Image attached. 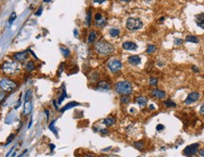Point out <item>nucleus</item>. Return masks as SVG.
Here are the masks:
<instances>
[{
    "label": "nucleus",
    "instance_id": "25",
    "mask_svg": "<svg viewBox=\"0 0 204 157\" xmlns=\"http://www.w3.org/2000/svg\"><path fill=\"white\" fill-rule=\"evenodd\" d=\"M133 146H134V148L137 149L138 151H143L145 148V143L144 141H135V142L133 143Z\"/></svg>",
    "mask_w": 204,
    "mask_h": 157
},
{
    "label": "nucleus",
    "instance_id": "6",
    "mask_svg": "<svg viewBox=\"0 0 204 157\" xmlns=\"http://www.w3.org/2000/svg\"><path fill=\"white\" fill-rule=\"evenodd\" d=\"M122 62L118 59H112L108 62L107 67L112 73H118L120 70L122 69Z\"/></svg>",
    "mask_w": 204,
    "mask_h": 157
},
{
    "label": "nucleus",
    "instance_id": "8",
    "mask_svg": "<svg viewBox=\"0 0 204 157\" xmlns=\"http://www.w3.org/2000/svg\"><path fill=\"white\" fill-rule=\"evenodd\" d=\"M199 147V143H194V144L187 146L183 150V154L187 157H192V156L196 155V153L198 152Z\"/></svg>",
    "mask_w": 204,
    "mask_h": 157
},
{
    "label": "nucleus",
    "instance_id": "2",
    "mask_svg": "<svg viewBox=\"0 0 204 157\" xmlns=\"http://www.w3.org/2000/svg\"><path fill=\"white\" fill-rule=\"evenodd\" d=\"M95 50L100 56H108L114 51V46L105 40H100L95 44Z\"/></svg>",
    "mask_w": 204,
    "mask_h": 157
},
{
    "label": "nucleus",
    "instance_id": "5",
    "mask_svg": "<svg viewBox=\"0 0 204 157\" xmlns=\"http://www.w3.org/2000/svg\"><path fill=\"white\" fill-rule=\"evenodd\" d=\"M144 24L141 19L135 17H130L126 21V28L130 31H137L143 28Z\"/></svg>",
    "mask_w": 204,
    "mask_h": 157
},
{
    "label": "nucleus",
    "instance_id": "18",
    "mask_svg": "<svg viewBox=\"0 0 204 157\" xmlns=\"http://www.w3.org/2000/svg\"><path fill=\"white\" fill-rule=\"evenodd\" d=\"M80 105H81V104H80V103H77V102H76V101H71V102H68L65 106L62 107V108L60 110V112H61V113H64V112L67 111V110H69V109H72V108H74V107L80 106Z\"/></svg>",
    "mask_w": 204,
    "mask_h": 157
},
{
    "label": "nucleus",
    "instance_id": "31",
    "mask_svg": "<svg viewBox=\"0 0 204 157\" xmlns=\"http://www.w3.org/2000/svg\"><path fill=\"white\" fill-rule=\"evenodd\" d=\"M163 104H164V106L166 107H167V108H170V107H177V104L175 103V102H173L172 100H166L163 102Z\"/></svg>",
    "mask_w": 204,
    "mask_h": 157
},
{
    "label": "nucleus",
    "instance_id": "7",
    "mask_svg": "<svg viewBox=\"0 0 204 157\" xmlns=\"http://www.w3.org/2000/svg\"><path fill=\"white\" fill-rule=\"evenodd\" d=\"M12 58L15 62H19V64H22V62H28V60L29 58V53H28V51L17 52V53H14L12 55Z\"/></svg>",
    "mask_w": 204,
    "mask_h": 157
},
{
    "label": "nucleus",
    "instance_id": "44",
    "mask_svg": "<svg viewBox=\"0 0 204 157\" xmlns=\"http://www.w3.org/2000/svg\"><path fill=\"white\" fill-rule=\"evenodd\" d=\"M199 112H200V114L202 115H204V103L201 105V107H200V110H199Z\"/></svg>",
    "mask_w": 204,
    "mask_h": 157
},
{
    "label": "nucleus",
    "instance_id": "28",
    "mask_svg": "<svg viewBox=\"0 0 204 157\" xmlns=\"http://www.w3.org/2000/svg\"><path fill=\"white\" fill-rule=\"evenodd\" d=\"M156 49H157L156 48V45H148L147 48H146V52L147 54H152V53H154L156 51Z\"/></svg>",
    "mask_w": 204,
    "mask_h": 157
},
{
    "label": "nucleus",
    "instance_id": "54",
    "mask_svg": "<svg viewBox=\"0 0 204 157\" xmlns=\"http://www.w3.org/2000/svg\"><path fill=\"white\" fill-rule=\"evenodd\" d=\"M75 36H77V31L75 29Z\"/></svg>",
    "mask_w": 204,
    "mask_h": 157
},
{
    "label": "nucleus",
    "instance_id": "12",
    "mask_svg": "<svg viewBox=\"0 0 204 157\" xmlns=\"http://www.w3.org/2000/svg\"><path fill=\"white\" fill-rule=\"evenodd\" d=\"M195 22L197 24L198 27H199L200 28L204 29V13H199L195 16Z\"/></svg>",
    "mask_w": 204,
    "mask_h": 157
},
{
    "label": "nucleus",
    "instance_id": "30",
    "mask_svg": "<svg viewBox=\"0 0 204 157\" xmlns=\"http://www.w3.org/2000/svg\"><path fill=\"white\" fill-rule=\"evenodd\" d=\"M130 96H127V95L121 96V98H120V102L123 103V104H127V103H129V102H130Z\"/></svg>",
    "mask_w": 204,
    "mask_h": 157
},
{
    "label": "nucleus",
    "instance_id": "27",
    "mask_svg": "<svg viewBox=\"0 0 204 157\" xmlns=\"http://www.w3.org/2000/svg\"><path fill=\"white\" fill-rule=\"evenodd\" d=\"M61 51L62 55H64L65 58H68L70 56V54H71V52H70L69 48H64V46H61Z\"/></svg>",
    "mask_w": 204,
    "mask_h": 157
},
{
    "label": "nucleus",
    "instance_id": "9",
    "mask_svg": "<svg viewBox=\"0 0 204 157\" xmlns=\"http://www.w3.org/2000/svg\"><path fill=\"white\" fill-rule=\"evenodd\" d=\"M107 24V19L103 14L100 12H97L95 14V25L97 28H103Z\"/></svg>",
    "mask_w": 204,
    "mask_h": 157
},
{
    "label": "nucleus",
    "instance_id": "4",
    "mask_svg": "<svg viewBox=\"0 0 204 157\" xmlns=\"http://www.w3.org/2000/svg\"><path fill=\"white\" fill-rule=\"evenodd\" d=\"M18 88V83L14 80L4 77L0 80V90L4 93H10Z\"/></svg>",
    "mask_w": 204,
    "mask_h": 157
},
{
    "label": "nucleus",
    "instance_id": "32",
    "mask_svg": "<svg viewBox=\"0 0 204 157\" xmlns=\"http://www.w3.org/2000/svg\"><path fill=\"white\" fill-rule=\"evenodd\" d=\"M157 83H158V78L155 77H151L150 78V86H156Z\"/></svg>",
    "mask_w": 204,
    "mask_h": 157
},
{
    "label": "nucleus",
    "instance_id": "40",
    "mask_svg": "<svg viewBox=\"0 0 204 157\" xmlns=\"http://www.w3.org/2000/svg\"><path fill=\"white\" fill-rule=\"evenodd\" d=\"M192 69L194 70V72H195V73H199V69L197 66H196V65H193V66H192Z\"/></svg>",
    "mask_w": 204,
    "mask_h": 157
},
{
    "label": "nucleus",
    "instance_id": "19",
    "mask_svg": "<svg viewBox=\"0 0 204 157\" xmlns=\"http://www.w3.org/2000/svg\"><path fill=\"white\" fill-rule=\"evenodd\" d=\"M135 101L139 104V106L145 107L147 103V99L144 96H139V97L135 98Z\"/></svg>",
    "mask_w": 204,
    "mask_h": 157
},
{
    "label": "nucleus",
    "instance_id": "26",
    "mask_svg": "<svg viewBox=\"0 0 204 157\" xmlns=\"http://www.w3.org/2000/svg\"><path fill=\"white\" fill-rule=\"evenodd\" d=\"M55 122H56V120H52L51 123L49 124V130L54 133L55 135L58 136V131L56 129V127H55Z\"/></svg>",
    "mask_w": 204,
    "mask_h": 157
},
{
    "label": "nucleus",
    "instance_id": "43",
    "mask_svg": "<svg viewBox=\"0 0 204 157\" xmlns=\"http://www.w3.org/2000/svg\"><path fill=\"white\" fill-rule=\"evenodd\" d=\"M106 0H94V2L97 3V4H102L103 2H105Z\"/></svg>",
    "mask_w": 204,
    "mask_h": 157
},
{
    "label": "nucleus",
    "instance_id": "3",
    "mask_svg": "<svg viewBox=\"0 0 204 157\" xmlns=\"http://www.w3.org/2000/svg\"><path fill=\"white\" fill-rule=\"evenodd\" d=\"M114 90L117 94L121 96H130L133 92V87L130 82L128 81H121L114 84Z\"/></svg>",
    "mask_w": 204,
    "mask_h": 157
},
{
    "label": "nucleus",
    "instance_id": "29",
    "mask_svg": "<svg viewBox=\"0 0 204 157\" xmlns=\"http://www.w3.org/2000/svg\"><path fill=\"white\" fill-rule=\"evenodd\" d=\"M91 21H92V12L91 11L89 10L87 12V15H86V19H85V22H86V25H87V27H90L91 25Z\"/></svg>",
    "mask_w": 204,
    "mask_h": 157
},
{
    "label": "nucleus",
    "instance_id": "35",
    "mask_svg": "<svg viewBox=\"0 0 204 157\" xmlns=\"http://www.w3.org/2000/svg\"><path fill=\"white\" fill-rule=\"evenodd\" d=\"M183 39H179V38H176L175 40H174V43H175V45H182L183 44Z\"/></svg>",
    "mask_w": 204,
    "mask_h": 157
},
{
    "label": "nucleus",
    "instance_id": "53",
    "mask_svg": "<svg viewBox=\"0 0 204 157\" xmlns=\"http://www.w3.org/2000/svg\"><path fill=\"white\" fill-rule=\"evenodd\" d=\"M50 1H51V0H44V3H48V2H50Z\"/></svg>",
    "mask_w": 204,
    "mask_h": 157
},
{
    "label": "nucleus",
    "instance_id": "20",
    "mask_svg": "<svg viewBox=\"0 0 204 157\" xmlns=\"http://www.w3.org/2000/svg\"><path fill=\"white\" fill-rule=\"evenodd\" d=\"M97 40V31L96 30H91L89 32V35H88V39L87 41L89 44H93L95 43Z\"/></svg>",
    "mask_w": 204,
    "mask_h": 157
},
{
    "label": "nucleus",
    "instance_id": "51",
    "mask_svg": "<svg viewBox=\"0 0 204 157\" xmlns=\"http://www.w3.org/2000/svg\"><path fill=\"white\" fill-rule=\"evenodd\" d=\"M122 2H126V3H128V2H130V1H131V0H121Z\"/></svg>",
    "mask_w": 204,
    "mask_h": 157
},
{
    "label": "nucleus",
    "instance_id": "24",
    "mask_svg": "<svg viewBox=\"0 0 204 157\" xmlns=\"http://www.w3.org/2000/svg\"><path fill=\"white\" fill-rule=\"evenodd\" d=\"M67 97V94H66V90H65V86H64V84L62 85V93H61V95L60 96V98L58 99V100H57V102H58V104L60 105V104H61V102L64 101V99H65Z\"/></svg>",
    "mask_w": 204,
    "mask_h": 157
},
{
    "label": "nucleus",
    "instance_id": "10",
    "mask_svg": "<svg viewBox=\"0 0 204 157\" xmlns=\"http://www.w3.org/2000/svg\"><path fill=\"white\" fill-rule=\"evenodd\" d=\"M199 97H200L199 93H198V92H192V93H190V94H188L187 98H186L185 100H184V103H185L186 105L192 104V103L196 102V101H197V100L199 99Z\"/></svg>",
    "mask_w": 204,
    "mask_h": 157
},
{
    "label": "nucleus",
    "instance_id": "11",
    "mask_svg": "<svg viewBox=\"0 0 204 157\" xmlns=\"http://www.w3.org/2000/svg\"><path fill=\"white\" fill-rule=\"evenodd\" d=\"M111 88H112V86L109 82H107L106 81H101L97 83L96 89L97 91H109Z\"/></svg>",
    "mask_w": 204,
    "mask_h": 157
},
{
    "label": "nucleus",
    "instance_id": "42",
    "mask_svg": "<svg viewBox=\"0 0 204 157\" xmlns=\"http://www.w3.org/2000/svg\"><path fill=\"white\" fill-rule=\"evenodd\" d=\"M44 113L45 115H46V119L48 120V119H49V111H48V110H44Z\"/></svg>",
    "mask_w": 204,
    "mask_h": 157
},
{
    "label": "nucleus",
    "instance_id": "16",
    "mask_svg": "<svg viewBox=\"0 0 204 157\" xmlns=\"http://www.w3.org/2000/svg\"><path fill=\"white\" fill-rule=\"evenodd\" d=\"M33 109V103L31 100H27L24 105V115H28L31 114Z\"/></svg>",
    "mask_w": 204,
    "mask_h": 157
},
{
    "label": "nucleus",
    "instance_id": "22",
    "mask_svg": "<svg viewBox=\"0 0 204 157\" xmlns=\"http://www.w3.org/2000/svg\"><path fill=\"white\" fill-rule=\"evenodd\" d=\"M115 119L114 117H106L105 119H103V124L107 127H111L115 123Z\"/></svg>",
    "mask_w": 204,
    "mask_h": 157
},
{
    "label": "nucleus",
    "instance_id": "46",
    "mask_svg": "<svg viewBox=\"0 0 204 157\" xmlns=\"http://www.w3.org/2000/svg\"><path fill=\"white\" fill-rule=\"evenodd\" d=\"M13 150H14V147H13V148L12 149V150H11L10 152H9V153H8V154H7V156H6V157H10V155L12 154V152H13Z\"/></svg>",
    "mask_w": 204,
    "mask_h": 157
},
{
    "label": "nucleus",
    "instance_id": "15",
    "mask_svg": "<svg viewBox=\"0 0 204 157\" xmlns=\"http://www.w3.org/2000/svg\"><path fill=\"white\" fill-rule=\"evenodd\" d=\"M122 48L125 49V50H135L137 49V45L134 43V42H130V41H127V42H124L123 45H122Z\"/></svg>",
    "mask_w": 204,
    "mask_h": 157
},
{
    "label": "nucleus",
    "instance_id": "34",
    "mask_svg": "<svg viewBox=\"0 0 204 157\" xmlns=\"http://www.w3.org/2000/svg\"><path fill=\"white\" fill-rule=\"evenodd\" d=\"M31 90H27V93H26V97H25V100L27 101V100H30V98H31Z\"/></svg>",
    "mask_w": 204,
    "mask_h": 157
},
{
    "label": "nucleus",
    "instance_id": "13",
    "mask_svg": "<svg viewBox=\"0 0 204 157\" xmlns=\"http://www.w3.org/2000/svg\"><path fill=\"white\" fill-rule=\"evenodd\" d=\"M128 62L130 65L136 66L141 64V57L138 56V55H131V56H130L128 58Z\"/></svg>",
    "mask_w": 204,
    "mask_h": 157
},
{
    "label": "nucleus",
    "instance_id": "38",
    "mask_svg": "<svg viewBox=\"0 0 204 157\" xmlns=\"http://www.w3.org/2000/svg\"><path fill=\"white\" fill-rule=\"evenodd\" d=\"M5 99V94L4 92H0V102H2V100Z\"/></svg>",
    "mask_w": 204,
    "mask_h": 157
},
{
    "label": "nucleus",
    "instance_id": "50",
    "mask_svg": "<svg viewBox=\"0 0 204 157\" xmlns=\"http://www.w3.org/2000/svg\"><path fill=\"white\" fill-rule=\"evenodd\" d=\"M49 147H50V150H51V151H53L54 149H55V145H53V144H50Z\"/></svg>",
    "mask_w": 204,
    "mask_h": 157
},
{
    "label": "nucleus",
    "instance_id": "36",
    "mask_svg": "<svg viewBox=\"0 0 204 157\" xmlns=\"http://www.w3.org/2000/svg\"><path fill=\"white\" fill-rule=\"evenodd\" d=\"M42 12H43V7L41 6V7L38 9V11L35 12V15H37V16H40V15L42 14Z\"/></svg>",
    "mask_w": 204,
    "mask_h": 157
},
{
    "label": "nucleus",
    "instance_id": "33",
    "mask_svg": "<svg viewBox=\"0 0 204 157\" xmlns=\"http://www.w3.org/2000/svg\"><path fill=\"white\" fill-rule=\"evenodd\" d=\"M15 19H16V13H15V12H12V13L11 14V16H10V19H9V24L12 25V23L15 21Z\"/></svg>",
    "mask_w": 204,
    "mask_h": 157
},
{
    "label": "nucleus",
    "instance_id": "1",
    "mask_svg": "<svg viewBox=\"0 0 204 157\" xmlns=\"http://www.w3.org/2000/svg\"><path fill=\"white\" fill-rule=\"evenodd\" d=\"M0 70L7 76H17L21 73L20 64L15 61H6L0 65Z\"/></svg>",
    "mask_w": 204,
    "mask_h": 157
},
{
    "label": "nucleus",
    "instance_id": "21",
    "mask_svg": "<svg viewBox=\"0 0 204 157\" xmlns=\"http://www.w3.org/2000/svg\"><path fill=\"white\" fill-rule=\"evenodd\" d=\"M185 41L188 43H194V44H199V39L195 36V35H187L185 38Z\"/></svg>",
    "mask_w": 204,
    "mask_h": 157
},
{
    "label": "nucleus",
    "instance_id": "41",
    "mask_svg": "<svg viewBox=\"0 0 204 157\" xmlns=\"http://www.w3.org/2000/svg\"><path fill=\"white\" fill-rule=\"evenodd\" d=\"M52 102H53V105H54L55 109H56V110H57V111H58V110H59V107H58V105H57V104H58V102H57V100H53V101H52Z\"/></svg>",
    "mask_w": 204,
    "mask_h": 157
},
{
    "label": "nucleus",
    "instance_id": "47",
    "mask_svg": "<svg viewBox=\"0 0 204 157\" xmlns=\"http://www.w3.org/2000/svg\"><path fill=\"white\" fill-rule=\"evenodd\" d=\"M31 125H32V117H31V119H30L29 124H28V129H30V128H31Z\"/></svg>",
    "mask_w": 204,
    "mask_h": 157
},
{
    "label": "nucleus",
    "instance_id": "39",
    "mask_svg": "<svg viewBox=\"0 0 204 157\" xmlns=\"http://www.w3.org/2000/svg\"><path fill=\"white\" fill-rule=\"evenodd\" d=\"M100 132L102 133V135H108L109 133V131L107 129H101L100 130Z\"/></svg>",
    "mask_w": 204,
    "mask_h": 157
},
{
    "label": "nucleus",
    "instance_id": "45",
    "mask_svg": "<svg viewBox=\"0 0 204 157\" xmlns=\"http://www.w3.org/2000/svg\"><path fill=\"white\" fill-rule=\"evenodd\" d=\"M12 137H14V135H11L10 137H9V140H8V142H7V144H9V143L11 142V141L12 140Z\"/></svg>",
    "mask_w": 204,
    "mask_h": 157
},
{
    "label": "nucleus",
    "instance_id": "49",
    "mask_svg": "<svg viewBox=\"0 0 204 157\" xmlns=\"http://www.w3.org/2000/svg\"><path fill=\"white\" fill-rule=\"evenodd\" d=\"M112 149V147H109V148H107V149H104V150H102V152H108V151H110Z\"/></svg>",
    "mask_w": 204,
    "mask_h": 157
},
{
    "label": "nucleus",
    "instance_id": "23",
    "mask_svg": "<svg viewBox=\"0 0 204 157\" xmlns=\"http://www.w3.org/2000/svg\"><path fill=\"white\" fill-rule=\"evenodd\" d=\"M109 34H110V36H111V37L115 38V37L120 35V29L117 28H112L111 29L109 30Z\"/></svg>",
    "mask_w": 204,
    "mask_h": 157
},
{
    "label": "nucleus",
    "instance_id": "52",
    "mask_svg": "<svg viewBox=\"0 0 204 157\" xmlns=\"http://www.w3.org/2000/svg\"><path fill=\"white\" fill-rule=\"evenodd\" d=\"M150 110H155V107H154L153 105H150Z\"/></svg>",
    "mask_w": 204,
    "mask_h": 157
},
{
    "label": "nucleus",
    "instance_id": "17",
    "mask_svg": "<svg viewBox=\"0 0 204 157\" xmlns=\"http://www.w3.org/2000/svg\"><path fill=\"white\" fill-rule=\"evenodd\" d=\"M35 68H36V65L34 64V62H32V61H28V62H26V64L24 65V69H25V71L27 73H30V72L34 71Z\"/></svg>",
    "mask_w": 204,
    "mask_h": 157
},
{
    "label": "nucleus",
    "instance_id": "48",
    "mask_svg": "<svg viewBox=\"0 0 204 157\" xmlns=\"http://www.w3.org/2000/svg\"><path fill=\"white\" fill-rule=\"evenodd\" d=\"M199 155H200L201 157H204V150L199 151Z\"/></svg>",
    "mask_w": 204,
    "mask_h": 157
},
{
    "label": "nucleus",
    "instance_id": "14",
    "mask_svg": "<svg viewBox=\"0 0 204 157\" xmlns=\"http://www.w3.org/2000/svg\"><path fill=\"white\" fill-rule=\"evenodd\" d=\"M151 95L158 99H163L166 97V93L163 90H160V89H153L151 91Z\"/></svg>",
    "mask_w": 204,
    "mask_h": 157
},
{
    "label": "nucleus",
    "instance_id": "37",
    "mask_svg": "<svg viewBox=\"0 0 204 157\" xmlns=\"http://www.w3.org/2000/svg\"><path fill=\"white\" fill-rule=\"evenodd\" d=\"M156 130L158 131V132H160V131H163V130H164V126H163V125H162V124H159V125H157V127H156Z\"/></svg>",
    "mask_w": 204,
    "mask_h": 157
}]
</instances>
